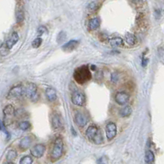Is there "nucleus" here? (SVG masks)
Wrapping results in <instances>:
<instances>
[{"label":"nucleus","mask_w":164,"mask_h":164,"mask_svg":"<svg viewBox=\"0 0 164 164\" xmlns=\"http://www.w3.org/2000/svg\"><path fill=\"white\" fill-rule=\"evenodd\" d=\"M63 141L61 138H57L53 143V149L51 152V158L53 160H58L62 157L63 153Z\"/></svg>","instance_id":"obj_1"},{"label":"nucleus","mask_w":164,"mask_h":164,"mask_svg":"<svg viewBox=\"0 0 164 164\" xmlns=\"http://www.w3.org/2000/svg\"><path fill=\"white\" fill-rule=\"evenodd\" d=\"M75 78L76 80L80 82V83H84L87 81L89 79H90V73L89 70L85 67H81L78 69L77 71L75 73Z\"/></svg>","instance_id":"obj_2"},{"label":"nucleus","mask_w":164,"mask_h":164,"mask_svg":"<svg viewBox=\"0 0 164 164\" xmlns=\"http://www.w3.org/2000/svg\"><path fill=\"white\" fill-rule=\"evenodd\" d=\"M24 94L25 95L31 99L33 101H36L38 99L37 86L34 83H29L24 89Z\"/></svg>","instance_id":"obj_3"},{"label":"nucleus","mask_w":164,"mask_h":164,"mask_svg":"<svg viewBox=\"0 0 164 164\" xmlns=\"http://www.w3.org/2000/svg\"><path fill=\"white\" fill-rule=\"evenodd\" d=\"M24 94V88L22 85H16L13 87L7 94V99H17Z\"/></svg>","instance_id":"obj_4"},{"label":"nucleus","mask_w":164,"mask_h":164,"mask_svg":"<svg viewBox=\"0 0 164 164\" xmlns=\"http://www.w3.org/2000/svg\"><path fill=\"white\" fill-rule=\"evenodd\" d=\"M105 132L107 139L109 140H112V139H114L117 132H118V129H117V126L114 122H109L107 124V126L105 127Z\"/></svg>","instance_id":"obj_5"},{"label":"nucleus","mask_w":164,"mask_h":164,"mask_svg":"<svg viewBox=\"0 0 164 164\" xmlns=\"http://www.w3.org/2000/svg\"><path fill=\"white\" fill-rule=\"evenodd\" d=\"M44 152H45V146L42 144L35 145L31 149V155L36 158H40L41 157H43Z\"/></svg>","instance_id":"obj_6"},{"label":"nucleus","mask_w":164,"mask_h":164,"mask_svg":"<svg viewBox=\"0 0 164 164\" xmlns=\"http://www.w3.org/2000/svg\"><path fill=\"white\" fill-rule=\"evenodd\" d=\"M71 102L76 106H83L85 103V96L81 92H74L71 95Z\"/></svg>","instance_id":"obj_7"},{"label":"nucleus","mask_w":164,"mask_h":164,"mask_svg":"<svg viewBox=\"0 0 164 164\" xmlns=\"http://www.w3.org/2000/svg\"><path fill=\"white\" fill-rule=\"evenodd\" d=\"M130 99V95L126 92H118L115 95V101L119 105H125L127 104Z\"/></svg>","instance_id":"obj_8"},{"label":"nucleus","mask_w":164,"mask_h":164,"mask_svg":"<svg viewBox=\"0 0 164 164\" xmlns=\"http://www.w3.org/2000/svg\"><path fill=\"white\" fill-rule=\"evenodd\" d=\"M19 40V36L18 34L16 32H13L12 33V34L10 35L9 38L6 41V45L8 49H12L13 48V46L15 45L16 43H17V41Z\"/></svg>","instance_id":"obj_9"},{"label":"nucleus","mask_w":164,"mask_h":164,"mask_svg":"<svg viewBox=\"0 0 164 164\" xmlns=\"http://www.w3.org/2000/svg\"><path fill=\"white\" fill-rule=\"evenodd\" d=\"M45 95H46L47 99L49 101V102H53L55 101L58 96H57V91L55 89H53L52 87H49L45 90Z\"/></svg>","instance_id":"obj_10"},{"label":"nucleus","mask_w":164,"mask_h":164,"mask_svg":"<svg viewBox=\"0 0 164 164\" xmlns=\"http://www.w3.org/2000/svg\"><path fill=\"white\" fill-rule=\"evenodd\" d=\"M75 121H76V123L81 127H84L87 124L86 117L83 113H81V112H77L76 114V116H75Z\"/></svg>","instance_id":"obj_11"},{"label":"nucleus","mask_w":164,"mask_h":164,"mask_svg":"<svg viewBox=\"0 0 164 164\" xmlns=\"http://www.w3.org/2000/svg\"><path fill=\"white\" fill-rule=\"evenodd\" d=\"M51 125L54 130H58L62 127V121L58 115H53L51 119Z\"/></svg>","instance_id":"obj_12"},{"label":"nucleus","mask_w":164,"mask_h":164,"mask_svg":"<svg viewBox=\"0 0 164 164\" xmlns=\"http://www.w3.org/2000/svg\"><path fill=\"white\" fill-rule=\"evenodd\" d=\"M99 128L96 127V126H90V127L87 128L86 136L90 140H93L94 138L95 137L96 135L99 132Z\"/></svg>","instance_id":"obj_13"},{"label":"nucleus","mask_w":164,"mask_h":164,"mask_svg":"<svg viewBox=\"0 0 164 164\" xmlns=\"http://www.w3.org/2000/svg\"><path fill=\"white\" fill-rule=\"evenodd\" d=\"M79 44V41L77 40H71L66 43L63 46H62V50H64L66 52H70L76 49Z\"/></svg>","instance_id":"obj_14"},{"label":"nucleus","mask_w":164,"mask_h":164,"mask_svg":"<svg viewBox=\"0 0 164 164\" xmlns=\"http://www.w3.org/2000/svg\"><path fill=\"white\" fill-rule=\"evenodd\" d=\"M31 142H32V140H31V138L30 136L23 137V138L21 139V141H20L19 147H20V149H22V150H25V149H27L28 148L31 146Z\"/></svg>","instance_id":"obj_15"},{"label":"nucleus","mask_w":164,"mask_h":164,"mask_svg":"<svg viewBox=\"0 0 164 164\" xmlns=\"http://www.w3.org/2000/svg\"><path fill=\"white\" fill-rule=\"evenodd\" d=\"M99 26H100V20L98 17H94V18L90 19V22H89L90 30L94 31V30H97Z\"/></svg>","instance_id":"obj_16"},{"label":"nucleus","mask_w":164,"mask_h":164,"mask_svg":"<svg viewBox=\"0 0 164 164\" xmlns=\"http://www.w3.org/2000/svg\"><path fill=\"white\" fill-rule=\"evenodd\" d=\"M3 114L6 118H10L13 115H15V109L13 108V105H7L4 109H3Z\"/></svg>","instance_id":"obj_17"},{"label":"nucleus","mask_w":164,"mask_h":164,"mask_svg":"<svg viewBox=\"0 0 164 164\" xmlns=\"http://www.w3.org/2000/svg\"><path fill=\"white\" fill-rule=\"evenodd\" d=\"M132 113V109L130 106H125L120 110V116L122 118H128Z\"/></svg>","instance_id":"obj_18"},{"label":"nucleus","mask_w":164,"mask_h":164,"mask_svg":"<svg viewBox=\"0 0 164 164\" xmlns=\"http://www.w3.org/2000/svg\"><path fill=\"white\" fill-rule=\"evenodd\" d=\"M125 40H126V42L127 43V44L129 45H135L136 43V38L134 35L133 34L131 33H127L126 35H125Z\"/></svg>","instance_id":"obj_19"},{"label":"nucleus","mask_w":164,"mask_h":164,"mask_svg":"<svg viewBox=\"0 0 164 164\" xmlns=\"http://www.w3.org/2000/svg\"><path fill=\"white\" fill-rule=\"evenodd\" d=\"M122 43H123V40L120 37H115L110 40V44L113 48H117V47L121 46Z\"/></svg>","instance_id":"obj_20"},{"label":"nucleus","mask_w":164,"mask_h":164,"mask_svg":"<svg viewBox=\"0 0 164 164\" xmlns=\"http://www.w3.org/2000/svg\"><path fill=\"white\" fill-rule=\"evenodd\" d=\"M25 15H24V11L22 7H19L18 9L16 10V22H22L24 20Z\"/></svg>","instance_id":"obj_21"},{"label":"nucleus","mask_w":164,"mask_h":164,"mask_svg":"<svg viewBox=\"0 0 164 164\" xmlns=\"http://www.w3.org/2000/svg\"><path fill=\"white\" fill-rule=\"evenodd\" d=\"M17 157V153L15 151V150H13V149H11L9 151L7 152V160L9 162H12L13 160H15L16 158Z\"/></svg>","instance_id":"obj_22"},{"label":"nucleus","mask_w":164,"mask_h":164,"mask_svg":"<svg viewBox=\"0 0 164 164\" xmlns=\"http://www.w3.org/2000/svg\"><path fill=\"white\" fill-rule=\"evenodd\" d=\"M145 161L147 163H151L154 161V154L151 150H148L145 154Z\"/></svg>","instance_id":"obj_23"},{"label":"nucleus","mask_w":164,"mask_h":164,"mask_svg":"<svg viewBox=\"0 0 164 164\" xmlns=\"http://www.w3.org/2000/svg\"><path fill=\"white\" fill-rule=\"evenodd\" d=\"M31 123L28 121H21L18 125V127L20 130H27L31 128Z\"/></svg>","instance_id":"obj_24"},{"label":"nucleus","mask_w":164,"mask_h":164,"mask_svg":"<svg viewBox=\"0 0 164 164\" xmlns=\"http://www.w3.org/2000/svg\"><path fill=\"white\" fill-rule=\"evenodd\" d=\"M10 49H7V47L6 43H3L1 46H0V56H7L8 53H9Z\"/></svg>","instance_id":"obj_25"},{"label":"nucleus","mask_w":164,"mask_h":164,"mask_svg":"<svg viewBox=\"0 0 164 164\" xmlns=\"http://www.w3.org/2000/svg\"><path fill=\"white\" fill-rule=\"evenodd\" d=\"M93 141L97 145H100V144H102L103 141V136L101 132H100V130H99V132L98 134L96 135L95 137L94 138Z\"/></svg>","instance_id":"obj_26"},{"label":"nucleus","mask_w":164,"mask_h":164,"mask_svg":"<svg viewBox=\"0 0 164 164\" xmlns=\"http://www.w3.org/2000/svg\"><path fill=\"white\" fill-rule=\"evenodd\" d=\"M32 163H33V159L31 156H24L20 160L19 164H32Z\"/></svg>","instance_id":"obj_27"},{"label":"nucleus","mask_w":164,"mask_h":164,"mask_svg":"<svg viewBox=\"0 0 164 164\" xmlns=\"http://www.w3.org/2000/svg\"><path fill=\"white\" fill-rule=\"evenodd\" d=\"M41 43H42V39L41 38H36L32 42V47L34 49H37L39 47H40Z\"/></svg>","instance_id":"obj_28"},{"label":"nucleus","mask_w":164,"mask_h":164,"mask_svg":"<svg viewBox=\"0 0 164 164\" xmlns=\"http://www.w3.org/2000/svg\"><path fill=\"white\" fill-rule=\"evenodd\" d=\"M66 37H67V35H66L65 32L61 31V32L58 34V37H57V40H58V43H61L62 41L65 40Z\"/></svg>","instance_id":"obj_29"},{"label":"nucleus","mask_w":164,"mask_h":164,"mask_svg":"<svg viewBox=\"0 0 164 164\" xmlns=\"http://www.w3.org/2000/svg\"><path fill=\"white\" fill-rule=\"evenodd\" d=\"M37 32H38V34H40V35H41V34H45V33H47V32H48V31H47V29L45 26H43V25H40V27L38 28Z\"/></svg>","instance_id":"obj_30"},{"label":"nucleus","mask_w":164,"mask_h":164,"mask_svg":"<svg viewBox=\"0 0 164 164\" xmlns=\"http://www.w3.org/2000/svg\"><path fill=\"white\" fill-rule=\"evenodd\" d=\"M111 81L114 83H117L119 81V75L118 73H112L111 76Z\"/></svg>","instance_id":"obj_31"},{"label":"nucleus","mask_w":164,"mask_h":164,"mask_svg":"<svg viewBox=\"0 0 164 164\" xmlns=\"http://www.w3.org/2000/svg\"><path fill=\"white\" fill-rule=\"evenodd\" d=\"M98 164H108V160H107V158L106 157H101V158H99V160H98Z\"/></svg>","instance_id":"obj_32"},{"label":"nucleus","mask_w":164,"mask_h":164,"mask_svg":"<svg viewBox=\"0 0 164 164\" xmlns=\"http://www.w3.org/2000/svg\"><path fill=\"white\" fill-rule=\"evenodd\" d=\"M96 8H97V4L94 2L91 3L89 5V9L91 10V11H94V10H96Z\"/></svg>","instance_id":"obj_33"},{"label":"nucleus","mask_w":164,"mask_h":164,"mask_svg":"<svg viewBox=\"0 0 164 164\" xmlns=\"http://www.w3.org/2000/svg\"><path fill=\"white\" fill-rule=\"evenodd\" d=\"M147 63H148V59H143V62H142V66L143 67H146L147 65Z\"/></svg>","instance_id":"obj_34"},{"label":"nucleus","mask_w":164,"mask_h":164,"mask_svg":"<svg viewBox=\"0 0 164 164\" xmlns=\"http://www.w3.org/2000/svg\"><path fill=\"white\" fill-rule=\"evenodd\" d=\"M6 164H14V163H11V162H10V163H7Z\"/></svg>","instance_id":"obj_35"}]
</instances>
